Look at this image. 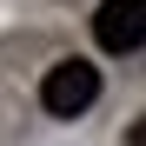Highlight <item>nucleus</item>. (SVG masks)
<instances>
[{
    "label": "nucleus",
    "mask_w": 146,
    "mask_h": 146,
    "mask_svg": "<svg viewBox=\"0 0 146 146\" xmlns=\"http://www.w3.org/2000/svg\"><path fill=\"white\" fill-rule=\"evenodd\" d=\"M93 100H100V66L93 60H53L40 80V106L53 119H80Z\"/></svg>",
    "instance_id": "obj_1"
},
{
    "label": "nucleus",
    "mask_w": 146,
    "mask_h": 146,
    "mask_svg": "<svg viewBox=\"0 0 146 146\" xmlns=\"http://www.w3.org/2000/svg\"><path fill=\"white\" fill-rule=\"evenodd\" d=\"M93 40H100V53H133V46H146V0H100Z\"/></svg>",
    "instance_id": "obj_2"
},
{
    "label": "nucleus",
    "mask_w": 146,
    "mask_h": 146,
    "mask_svg": "<svg viewBox=\"0 0 146 146\" xmlns=\"http://www.w3.org/2000/svg\"><path fill=\"white\" fill-rule=\"evenodd\" d=\"M126 146H146V119H133V133H126Z\"/></svg>",
    "instance_id": "obj_3"
}]
</instances>
